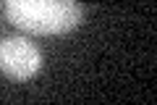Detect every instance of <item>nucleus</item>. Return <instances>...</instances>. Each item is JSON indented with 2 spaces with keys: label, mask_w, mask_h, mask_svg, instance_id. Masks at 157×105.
<instances>
[{
  "label": "nucleus",
  "mask_w": 157,
  "mask_h": 105,
  "mask_svg": "<svg viewBox=\"0 0 157 105\" xmlns=\"http://www.w3.org/2000/svg\"><path fill=\"white\" fill-rule=\"evenodd\" d=\"M42 68V53L26 37H6L0 42V71L16 82H26Z\"/></svg>",
  "instance_id": "nucleus-2"
},
{
  "label": "nucleus",
  "mask_w": 157,
  "mask_h": 105,
  "mask_svg": "<svg viewBox=\"0 0 157 105\" xmlns=\"http://www.w3.org/2000/svg\"><path fill=\"white\" fill-rule=\"evenodd\" d=\"M6 16L29 34H66L81 24L76 0H6Z\"/></svg>",
  "instance_id": "nucleus-1"
}]
</instances>
